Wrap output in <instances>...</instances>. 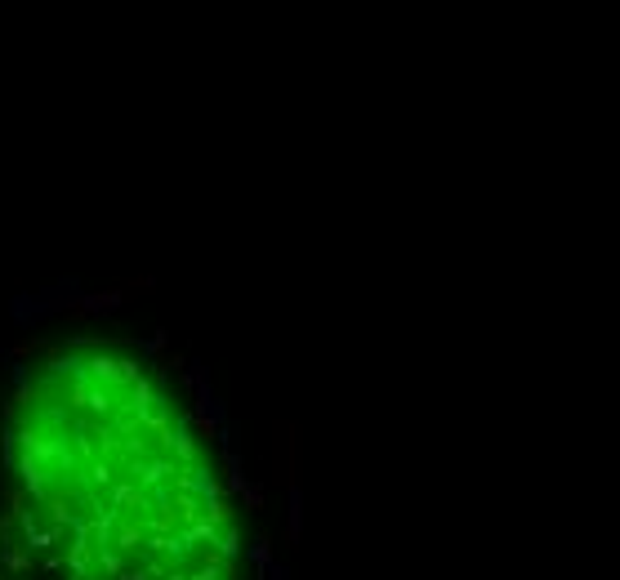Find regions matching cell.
<instances>
[{"mask_svg":"<svg viewBox=\"0 0 620 580\" xmlns=\"http://www.w3.org/2000/svg\"><path fill=\"white\" fill-rule=\"evenodd\" d=\"M304 536V491L299 483H290V509H286V544H299Z\"/></svg>","mask_w":620,"mask_h":580,"instance_id":"1","label":"cell"},{"mask_svg":"<svg viewBox=\"0 0 620 580\" xmlns=\"http://www.w3.org/2000/svg\"><path fill=\"white\" fill-rule=\"evenodd\" d=\"M0 562H5V576H27V571H31V554L23 549L19 540H14V544H5V554H0Z\"/></svg>","mask_w":620,"mask_h":580,"instance_id":"2","label":"cell"},{"mask_svg":"<svg viewBox=\"0 0 620 580\" xmlns=\"http://www.w3.org/2000/svg\"><path fill=\"white\" fill-rule=\"evenodd\" d=\"M250 558H255V576H268V567H273V540L263 532L250 540Z\"/></svg>","mask_w":620,"mask_h":580,"instance_id":"3","label":"cell"},{"mask_svg":"<svg viewBox=\"0 0 620 580\" xmlns=\"http://www.w3.org/2000/svg\"><path fill=\"white\" fill-rule=\"evenodd\" d=\"M237 495H241V505H246V513H259V509H263V487H255V483H246V487H241Z\"/></svg>","mask_w":620,"mask_h":580,"instance_id":"4","label":"cell"},{"mask_svg":"<svg viewBox=\"0 0 620 580\" xmlns=\"http://www.w3.org/2000/svg\"><path fill=\"white\" fill-rule=\"evenodd\" d=\"M14 522H19V518H14L9 509L0 513V536H5V544H14Z\"/></svg>","mask_w":620,"mask_h":580,"instance_id":"5","label":"cell"},{"mask_svg":"<svg viewBox=\"0 0 620 580\" xmlns=\"http://www.w3.org/2000/svg\"><path fill=\"white\" fill-rule=\"evenodd\" d=\"M268 580H290V571L281 567V562H273V567H268Z\"/></svg>","mask_w":620,"mask_h":580,"instance_id":"6","label":"cell"},{"mask_svg":"<svg viewBox=\"0 0 620 580\" xmlns=\"http://www.w3.org/2000/svg\"><path fill=\"white\" fill-rule=\"evenodd\" d=\"M0 580H14V576H5V571H0Z\"/></svg>","mask_w":620,"mask_h":580,"instance_id":"7","label":"cell"},{"mask_svg":"<svg viewBox=\"0 0 620 580\" xmlns=\"http://www.w3.org/2000/svg\"><path fill=\"white\" fill-rule=\"evenodd\" d=\"M14 580H31V576H14Z\"/></svg>","mask_w":620,"mask_h":580,"instance_id":"8","label":"cell"}]
</instances>
